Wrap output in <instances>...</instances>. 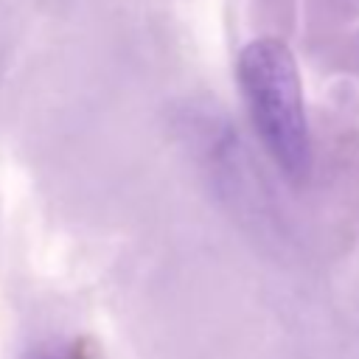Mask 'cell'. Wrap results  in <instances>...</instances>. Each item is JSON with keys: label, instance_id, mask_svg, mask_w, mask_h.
Segmentation results:
<instances>
[{"label": "cell", "instance_id": "obj_2", "mask_svg": "<svg viewBox=\"0 0 359 359\" xmlns=\"http://www.w3.org/2000/svg\"><path fill=\"white\" fill-rule=\"evenodd\" d=\"M36 359H73V356H59V353H39Z\"/></svg>", "mask_w": 359, "mask_h": 359}, {"label": "cell", "instance_id": "obj_1", "mask_svg": "<svg viewBox=\"0 0 359 359\" xmlns=\"http://www.w3.org/2000/svg\"><path fill=\"white\" fill-rule=\"evenodd\" d=\"M238 84L250 121L275 165L294 182L306 180L311 171V135L289 45L275 36L247 42L238 53Z\"/></svg>", "mask_w": 359, "mask_h": 359}]
</instances>
